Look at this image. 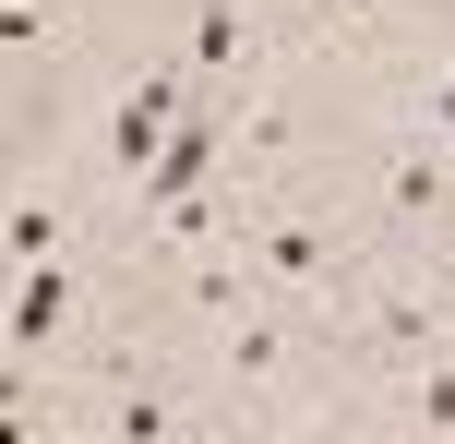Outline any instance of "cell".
Masks as SVG:
<instances>
[{"instance_id": "obj_1", "label": "cell", "mask_w": 455, "mask_h": 444, "mask_svg": "<svg viewBox=\"0 0 455 444\" xmlns=\"http://www.w3.org/2000/svg\"><path fill=\"white\" fill-rule=\"evenodd\" d=\"M180 109H192V72H144V85L120 96V120H108V157H120V181H132V168L168 144V120H180Z\"/></svg>"}, {"instance_id": "obj_2", "label": "cell", "mask_w": 455, "mask_h": 444, "mask_svg": "<svg viewBox=\"0 0 455 444\" xmlns=\"http://www.w3.org/2000/svg\"><path fill=\"white\" fill-rule=\"evenodd\" d=\"M60 312H72V264L60 253H36L12 277V312H0V336H12V349H48V336H60Z\"/></svg>"}, {"instance_id": "obj_3", "label": "cell", "mask_w": 455, "mask_h": 444, "mask_svg": "<svg viewBox=\"0 0 455 444\" xmlns=\"http://www.w3.org/2000/svg\"><path fill=\"white\" fill-rule=\"evenodd\" d=\"M240 48H251V12L240 0H204V12H192V72H228Z\"/></svg>"}, {"instance_id": "obj_4", "label": "cell", "mask_w": 455, "mask_h": 444, "mask_svg": "<svg viewBox=\"0 0 455 444\" xmlns=\"http://www.w3.org/2000/svg\"><path fill=\"white\" fill-rule=\"evenodd\" d=\"M323 264H336L323 229H264V277H275V288H323Z\"/></svg>"}, {"instance_id": "obj_5", "label": "cell", "mask_w": 455, "mask_h": 444, "mask_svg": "<svg viewBox=\"0 0 455 444\" xmlns=\"http://www.w3.org/2000/svg\"><path fill=\"white\" fill-rule=\"evenodd\" d=\"M60 229H72V216L48 205V192H36V205H12V229H0V253H12V264H36V253H60Z\"/></svg>"}, {"instance_id": "obj_6", "label": "cell", "mask_w": 455, "mask_h": 444, "mask_svg": "<svg viewBox=\"0 0 455 444\" xmlns=\"http://www.w3.org/2000/svg\"><path fill=\"white\" fill-rule=\"evenodd\" d=\"M395 205H408V216L443 205V157H432V144H408V157H395Z\"/></svg>"}, {"instance_id": "obj_7", "label": "cell", "mask_w": 455, "mask_h": 444, "mask_svg": "<svg viewBox=\"0 0 455 444\" xmlns=\"http://www.w3.org/2000/svg\"><path fill=\"white\" fill-rule=\"evenodd\" d=\"M0 48H48V0H0Z\"/></svg>"}, {"instance_id": "obj_8", "label": "cell", "mask_w": 455, "mask_h": 444, "mask_svg": "<svg viewBox=\"0 0 455 444\" xmlns=\"http://www.w3.org/2000/svg\"><path fill=\"white\" fill-rule=\"evenodd\" d=\"M12 157H24V120H0V181H12Z\"/></svg>"}]
</instances>
